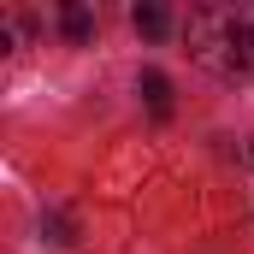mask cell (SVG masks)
Here are the masks:
<instances>
[{
  "label": "cell",
  "mask_w": 254,
  "mask_h": 254,
  "mask_svg": "<svg viewBox=\"0 0 254 254\" xmlns=\"http://www.w3.org/2000/svg\"><path fill=\"white\" fill-rule=\"evenodd\" d=\"M190 54L219 77H254V0H207L190 12Z\"/></svg>",
  "instance_id": "obj_1"
},
{
  "label": "cell",
  "mask_w": 254,
  "mask_h": 254,
  "mask_svg": "<svg viewBox=\"0 0 254 254\" xmlns=\"http://www.w3.org/2000/svg\"><path fill=\"white\" fill-rule=\"evenodd\" d=\"M142 95H148L154 119H166V113H172V83H166L160 71H142Z\"/></svg>",
  "instance_id": "obj_2"
},
{
  "label": "cell",
  "mask_w": 254,
  "mask_h": 254,
  "mask_svg": "<svg viewBox=\"0 0 254 254\" xmlns=\"http://www.w3.org/2000/svg\"><path fill=\"white\" fill-rule=\"evenodd\" d=\"M130 24H136L142 36H166V24H172V18H166V6H136V12H130Z\"/></svg>",
  "instance_id": "obj_3"
},
{
  "label": "cell",
  "mask_w": 254,
  "mask_h": 254,
  "mask_svg": "<svg viewBox=\"0 0 254 254\" xmlns=\"http://www.w3.org/2000/svg\"><path fill=\"white\" fill-rule=\"evenodd\" d=\"M65 36H71V42H83V36H89V12H83V6H71V12H65Z\"/></svg>",
  "instance_id": "obj_4"
},
{
  "label": "cell",
  "mask_w": 254,
  "mask_h": 254,
  "mask_svg": "<svg viewBox=\"0 0 254 254\" xmlns=\"http://www.w3.org/2000/svg\"><path fill=\"white\" fill-rule=\"evenodd\" d=\"M249 160H254V148H249Z\"/></svg>",
  "instance_id": "obj_5"
}]
</instances>
